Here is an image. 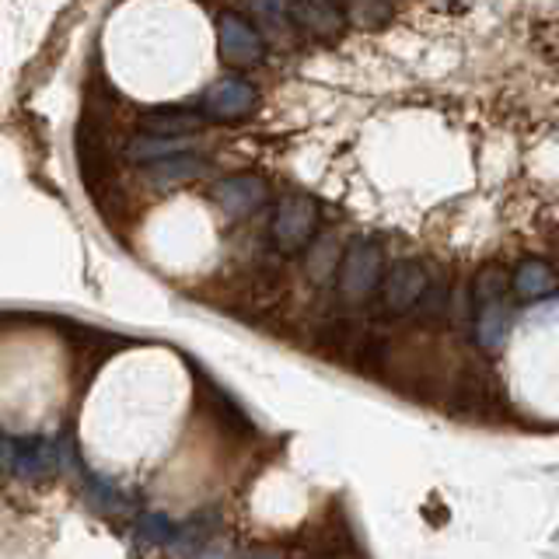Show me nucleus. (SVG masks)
<instances>
[{"label":"nucleus","mask_w":559,"mask_h":559,"mask_svg":"<svg viewBox=\"0 0 559 559\" xmlns=\"http://www.w3.org/2000/svg\"><path fill=\"white\" fill-rule=\"evenodd\" d=\"M175 521H168L165 514H144L136 521V538L147 542V546H171L175 542Z\"/></svg>","instance_id":"2eb2a0df"},{"label":"nucleus","mask_w":559,"mask_h":559,"mask_svg":"<svg viewBox=\"0 0 559 559\" xmlns=\"http://www.w3.org/2000/svg\"><path fill=\"white\" fill-rule=\"evenodd\" d=\"M381 270H384V252H381V241L374 238H357L349 241V249L343 252L340 266H336V284L340 294L346 301H367L378 284H381Z\"/></svg>","instance_id":"f257e3e1"},{"label":"nucleus","mask_w":559,"mask_h":559,"mask_svg":"<svg viewBox=\"0 0 559 559\" xmlns=\"http://www.w3.org/2000/svg\"><path fill=\"white\" fill-rule=\"evenodd\" d=\"M511 308L503 301H489V305H476V343L483 349H500L507 343V332H511Z\"/></svg>","instance_id":"6e6552de"},{"label":"nucleus","mask_w":559,"mask_h":559,"mask_svg":"<svg viewBox=\"0 0 559 559\" xmlns=\"http://www.w3.org/2000/svg\"><path fill=\"white\" fill-rule=\"evenodd\" d=\"M197 559H231V549L221 546V542H206V546L197 552Z\"/></svg>","instance_id":"dca6fc26"},{"label":"nucleus","mask_w":559,"mask_h":559,"mask_svg":"<svg viewBox=\"0 0 559 559\" xmlns=\"http://www.w3.org/2000/svg\"><path fill=\"white\" fill-rule=\"evenodd\" d=\"M255 87L245 81V78H221L214 81L203 92L200 98V109L206 119H221V122H231V119H241L255 109Z\"/></svg>","instance_id":"39448f33"},{"label":"nucleus","mask_w":559,"mask_h":559,"mask_svg":"<svg viewBox=\"0 0 559 559\" xmlns=\"http://www.w3.org/2000/svg\"><path fill=\"white\" fill-rule=\"evenodd\" d=\"M314 231H319V206H314V200L308 197H287L280 200L276 214H273V245L284 255H294L301 252L305 245L314 238Z\"/></svg>","instance_id":"f03ea898"},{"label":"nucleus","mask_w":559,"mask_h":559,"mask_svg":"<svg viewBox=\"0 0 559 559\" xmlns=\"http://www.w3.org/2000/svg\"><path fill=\"white\" fill-rule=\"evenodd\" d=\"M511 287L521 301H538V297H546L552 287H556V273L549 262L542 259H524L521 266L514 270L511 276Z\"/></svg>","instance_id":"9d476101"},{"label":"nucleus","mask_w":559,"mask_h":559,"mask_svg":"<svg viewBox=\"0 0 559 559\" xmlns=\"http://www.w3.org/2000/svg\"><path fill=\"white\" fill-rule=\"evenodd\" d=\"M241 559H284V552L280 549H249Z\"/></svg>","instance_id":"f3484780"},{"label":"nucleus","mask_w":559,"mask_h":559,"mask_svg":"<svg viewBox=\"0 0 559 559\" xmlns=\"http://www.w3.org/2000/svg\"><path fill=\"white\" fill-rule=\"evenodd\" d=\"M308 4H314V8H329V11H340V8H336V0H308Z\"/></svg>","instance_id":"a211bd4d"},{"label":"nucleus","mask_w":559,"mask_h":559,"mask_svg":"<svg viewBox=\"0 0 559 559\" xmlns=\"http://www.w3.org/2000/svg\"><path fill=\"white\" fill-rule=\"evenodd\" d=\"M217 46H221V57L235 67H252L262 60V35L245 22L241 14L217 17Z\"/></svg>","instance_id":"423d86ee"},{"label":"nucleus","mask_w":559,"mask_h":559,"mask_svg":"<svg viewBox=\"0 0 559 559\" xmlns=\"http://www.w3.org/2000/svg\"><path fill=\"white\" fill-rule=\"evenodd\" d=\"M0 462L17 479H46L57 468V444L46 437H4L0 433Z\"/></svg>","instance_id":"7ed1b4c3"},{"label":"nucleus","mask_w":559,"mask_h":559,"mask_svg":"<svg viewBox=\"0 0 559 559\" xmlns=\"http://www.w3.org/2000/svg\"><path fill=\"white\" fill-rule=\"evenodd\" d=\"M507 290H511V276H507L500 266H483L479 276L472 280V305L503 301Z\"/></svg>","instance_id":"ddd939ff"},{"label":"nucleus","mask_w":559,"mask_h":559,"mask_svg":"<svg viewBox=\"0 0 559 559\" xmlns=\"http://www.w3.org/2000/svg\"><path fill=\"white\" fill-rule=\"evenodd\" d=\"M427 287H430L427 270L419 266V262L402 259L381 280V305L392 314H406L409 308H416L419 301H424Z\"/></svg>","instance_id":"20e7f679"},{"label":"nucleus","mask_w":559,"mask_h":559,"mask_svg":"<svg viewBox=\"0 0 559 559\" xmlns=\"http://www.w3.org/2000/svg\"><path fill=\"white\" fill-rule=\"evenodd\" d=\"M266 182L259 175H231L214 186V203L224 210L227 217H249L252 210L266 203Z\"/></svg>","instance_id":"0eeeda50"},{"label":"nucleus","mask_w":559,"mask_h":559,"mask_svg":"<svg viewBox=\"0 0 559 559\" xmlns=\"http://www.w3.org/2000/svg\"><path fill=\"white\" fill-rule=\"evenodd\" d=\"M249 8L270 35H290V0H249Z\"/></svg>","instance_id":"4468645a"},{"label":"nucleus","mask_w":559,"mask_h":559,"mask_svg":"<svg viewBox=\"0 0 559 559\" xmlns=\"http://www.w3.org/2000/svg\"><path fill=\"white\" fill-rule=\"evenodd\" d=\"M186 151H189L186 136H157V133H136L127 144V157L133 165H154V162H162V157L186 154Z\"/></svg>","instance_id":"9b49d317"},{"label":"nucleus","mask_w":559,"mask_h":559,"mask_svg":"<svg viewBox=\"0 0 559 559\" xmlns=\"http://www.w3.org/2000/svg\"><path fill=\"white\" fill-rule=\"evenodd\" d=\"M147 168V179L154 186H175V182H189V179H200V175L210 171V162L206 157H197V154H171V157H162V162L154 165H144Z\"/></svg>","instance_id":"1a4fd4ad"},{"label":"nucleus","mask_w":559,"mask_h":559,"mask_svg":"<svg viewBox=\"0 0 559 559\" xmlns=\"http://www.w3.org/2000/svg\"><path fill=\"white\" fill-rule=\"evenodd\" d=\"M200 127H203V116H192L182 109H162V112L144 116V133H157V136H189Z\"/></svg>","instance_id":"f8f14e48"}]
</instances>
